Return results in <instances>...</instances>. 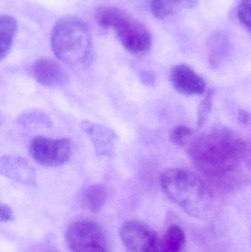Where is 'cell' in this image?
<instances>
[{"mask_svg": "<svg viewBox=\"0 0 251 252\" xmlns=\"http://www.w3.org/2000/svg\"><path fill=\"white\" fill-rule=\"evenodd\" d=\"M248 145L228 127H215L196 137L188 155L199 171L210 177L231 176L246 161Z\"/></svg>", "mask_w": 251, "mask_h": 252, "instance_id": "obj_1", "label": "cell"}, {"mask_svg": "<svg viewBox=\"0 0 251 252\" xmlns=\"http://www.w3.org/2000/svg\"><path fill=\"white\" fill-rule=\"evenodd\" d=\"M162 189L186 213L195 219H206L214 208V195L207 185L188 170L169 168L160 176Z\"/></svg>", "mask_w": 251, "mask_h": 252, "instance_id": "obj_2", "label": "cell"}, {"mask_svg": "<svg viewBox=\"0 0 251 252\" xmlns=\"http://www.w3.org/2000/svg\"><path fill=\"white\" fill-rule=\"evenodd\" d=\"M51 47L55 56L66 64H84L89 59L92 48L88 25L78 16L60 18L52 31Z\"/></svg>", "mask_w": 251, "mask_h": 252, "instance_id": "obj_3", "label": "cell"}, {"mask_svg": "<svg viewBox=\"0 0 251 252\" xmlns=\"http://www.w3.org/2000/svg\"><path fill=\"white\" fill-rule=\"evenodd\" d=\"M95 19L97 25L103 29L113 30L129 53L142 55L151 48L152 35L149 30L125 10L115 6H106L97 12Z\"/></svg>", "mask_w": 251, "mask_h": 252, "instance_id": "obj_4", "label": "cell"}, {"mask_svg": "<svg viewBox=\"0 0 251 252\" xmlns=\"http://www.w3.org/2000/svg\"><path fill=\"white\" fill-rule=\"evenodd\" d=\"M66 241L72 252H110L103 230L92 222L79 220L69 225Z\"/></svg>", "mask_w": 251, "mask_h": 252, "instance_id": "obj_5", "label": "cell"}, {"mask_svg": "<svg viewBox=\"0 0 251 252\" xmlns=\"http://www.w3.org/2000/svg\"><path fill=\"white\" fill-rule=\"evenodd\" d=\"M29 152L38 164L56 167L67 162L72 155V146L68 139H52L43 136L32 138Z\"/></svg>", "mask_w": 251, "mask_h": 252, "instance_id": "obj_6", "label": "cell"}, {"mask_svg": "<svg viewBox=\"0 0 251 252\" xmlns=\"http://www.w3.org/2000/svg\"><path fill=\"white\" fill-rule=\"evenodd\" d=\"M120 237L128 252H162L161 238L145 223L129 220L122 225Z\"/></svg>", "mask_w": 251, "mask_h": 252, "instance_id": "obj_7", "label": "cell"}, {"mask_svg": "<svg viewBox=\"0 0 251 252\" xmlns=\"http://www.w3.org/2000/svg\"><path fill=\"white\" fill-rule=\"evenodd\" d=\"M170 81L174 88L185 95H201L206 93V84L203 78L187 65L174 66Z\"/></svg>", "mask_w": 251, "mask_h": 252, "instance_id": "obj_8", "label": "cell"}, {"mask_svg": "<svg viewBox=\"0 0 251 252\" xmlns=\"http://www.w3.org/2000/svg\"><path fill=\"white\" fill-rule=\"evenodd\" d=\"M81 127L91 140L97 155L109 157L114 154L118 136L112 128L90 121H83Z\"/></svg>", "mask_w": 251, "mask_h": 252, "instance_id": "obj_9", "label": "cell"}, {"mask_svg": "<svg viewBox=\"0 0 251 252\" xmlns=\"http://www.w3.org/2000/svg\"><path fill=\"white\" fill-rule=\"evenodd\" d=\"M32 74L40 84L50 88L63 87L69 79L67 72L63 66L49 58L37 60L32 66Z\"/></svg>", "mask_w": 251, "mask_h": 252, "instance_id": "obj_10", "label": "cell"}, {"mask_svg": "<svg viewBox=\"0 0 251 252\" xmlns=\"http://www.w3.org/2000/svg\"><path fill=\"white\" fill-rule=\"evenodd\" d=\"M0 172L6 177L22 185L28 186L36 185L35 170L22 157L14 155L1 157Z\"/></svg>", "mask_w": 251, "mask_h": 252, "instance_id": "obj_11", "label": "cell"}, {"mask_svg": "<svg viewBox=\"0 0 251 252\" xmlns=\"http://www.w3.org/2000/svg\"><path fill=\"white\" fill-rule=\"evenodd\" d=\"M197 4V0H152L150 9L155 17L163 19L182 10L195 8Z\"/></svg>", "mask_w": 251, "mask_h": 252, "instance_id": "obj_12", "label": "cell"}, {"mask_svg": "<svg viewBox=\"0 0 251 252\" xmlns=\"http://www.w3.org/2000/svg\"><path fill=\"white\" fill-rule=\"evenodd\" d=\"M208 49L211 67L214 69L219 67L231 52V42L228 35L223 32H215L209 38Z\"/></svg>", "mask_w": 251, "mask_h": 252, "instance_id": "obj_13", "label": "cell"}, {"mask_svg": "<svg viewBox=\"0 0 251 252\" xmlns=\"http://www.w3.org/2000/svg\"><path fill=\"white\" fill-rule=\"evenodd\" d=\"M162 252H186L187 238L182 228L171 225L161 239Z\"/></svg>", "mask_w": 251, "mask_h": 252, "instance_id": "obj_14", "label": "cell"}, {"mask_svg": "<svg viewBox=\"0 0 251 252\" xmlns=\"http://www.w3.org/2000/svg\"><path fill=\"white\" fill-rule=\"evenodd\" d=\"M109 192L104 185H90L83 192V203L87 210L92 213H97L106 204Z\"/></svg>", "mask_w": 251, "mask_h": 252, "instance_id": "obj_15", "label": "cell"}, {"mask_svg": "<svg viewBox=\"0 0 251 252\" xmlns=\"http://www.w3.org/2000/svg\"><path fill=\"white\" fill-rule=\"evenodd\" d=\"M17 31L16 19L9 15L0 18V59L3 60L10 51Z\"/></svg>", "mask_w": 251, "mask_h": 252, "instance_id": "obj_16", "label": "cell"}, {"mask_svg": "<svg viewBox=\"0 0 251 252\" xmlns=\"http://www.w3.org/2000/svg\"><path fill=\"white\" fill-rule=\"evenodd\" d=\"M214 94L215 90L209 89L205 93V97L199 105L197 113V127L201 128L206 125L209 120V115L212 112V104H213Z\"/></svg>", "mask_w": 251, "mask_h": 252, "instance_id": "obj_17", "label": "cell"}, {"mask_svg": "<svg viewBox=\"0 0 251 252\" xmlns=\"http://www.w3.org/2000/svg\"><path fill=\"white\" fill-rule=\"evenodd\" d=\"M20 125L28 126L40 124L46 127H51L53 122L46 114L40 111H29L24 112L17 119Z\"/></svg>", "mask_w": 251, "mask_h": 252, "instance_id": "obj_18", "label": "cell"}, {"mask_svg": "<svg viewBox=\"0 0 251 252\" xmlns=\"http://www.w3.org/2000/svg\"><path fill=\"white\" fill-rule=\"evenodd\" d=\"M192 134L193 131L190 127L184 126H178L171 130L169 133V140L175 146L182 148L190 141Z\"/></svg>", "mask_w": 251, "mask_h": 252, "instance_id": "obj_19", "label": "cell"}, {"mask_svg": "<svg viewBox=\"0 0 251 252\" xmlns=\"http://www.w3.org/2000/svg\"><path fill=\"white\" fill-rule=\"evenodd\" d=\"M237 17L251 33V0H242L237 7Z\"/></svg>", "mask_w": 251, "mask_h": 252, "instance_id": "obj_20", "label": "cell"}, {"mask_svg": "<svg viewBox=\"0 0 251 252\" xmlns=\"http://www.w3.org/2000/svg\"><path fill=\"white\" fill-rule=\"evenodd\" d=\"M13 219V213L11 209L6 205V204H1L0 207V221L1 223L8 222Z\"/></svg>", "mask_w": 251, "mask_h": 252, "instance_id": "obj_21", "label": "cell"}, {"mask_svg": "<svg viewBox=\"0 0 251 252\" xmlns=\"http://www.w3.org/2000/svg\"><path fill=\"white\" fill-rule=\"evenodd\" d=\"M250 117L249 112H248L247 111L243 110V109H240L239 111L237 120L243 125H247L249 124V120H250Z\"/></svg>", "mask_w": 251, "mask_h": 252, "instance_id": "obj_22", "label": "cell"}]
</instances>
